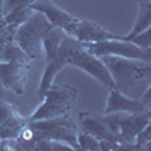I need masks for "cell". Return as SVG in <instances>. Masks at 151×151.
Masks as SVG:
<instances>
[{
	"instance_id": "1",
	"label": "cell",
	"mask_w": 151,
	"mask_h": 151,
	"mask_svg": "<svg viewBox=\"0 0 151 151\" xmlns=\"http://www.w3.org/2000/svg\"><path fill=\"white\" fill-rule=\"evenodd\" d=\"M100 59L115 82V89L124 95L139 100L151 86V62L119 56H101Z\"/></svg>"
},
{
	"instance_id": "2",
	"label": "cell",
	"mask_w": 151,
	"mask_h": 151,
	"mask_svg": "<svg viewBox=\"0 0 151 151\" xmlns=\"http://www.w3.org/2000/svg\"><path fill=\"white\" fill-rule=\"evenodd\" d=\"M77 95H79V91L71 85H55V83H52L42 95L45 98L44 103L40 104V107L27 118V121L70 116L73 109H74Z\"/></svg>"
},
{
	"instance_id": "3",
	"label": "cell",
	"mask_w": 151,
	"mask_h": 151,
	"mask_svg": "<svg viewBox=\"0 0 151 151\" xmlns=\"http://www.w3.org/2000/svg\"><path fill=\"white\" fill-rule=\"evenodd\" d=\"M27 127L30 129L35 139H48V141H59L68 144L73 150H79L77 134H79V121L70 116H59V118H48V119H38L27 121Z\"/></svg>"
},
{
	"instance_id": "4",
	"label": "cell",
	"mask_w": 151,
	"mask_h": 151,
	"mask_svg": "<svg viewBox=\"0 0 151 151\" xmlns=\"http://www.w3.org/2000/svg\"><path fill=\"white\" fill-rule=\"evenodd\" d=\"M50 26L52 24L48 23V20L45 18L42 12L35 11L27 21H24L17 27L14 41L21 47V50L32 60H36L42 58V52H44L42 40Z\"/></svg>"
},
{
	"instance_id": "5",
	"label": "cell",
	"mask_w": 151,
	"mask_h": 151,
	"mask_svg": "<svg viewBox=\"0 0 151 151\" xmlns=\"http://www.w3.org/2000/svg\"><path fill=\"white\" fill-rule=\"evenodd\" d=\"M83 47L94 56H119L151 62V48H141L124 38H113L100 42H83Z\"/></svg>"
},
{
	"instance_id": "6",
	"label": "cell",
	"mask_w": 151,
	"mask_h": 151,
	"mask_svg": "<svg viewBox=\"0 0 151 151\" xmlns=\"http://www.w3.org/2000/svg\"><path fill=\"white\" fill-rule=\"evenodd\" d=\"M68 64L83 70L85 73L91 74L100 83H103L109 89H115V82L107 70V67L103 64V60L98 56H94L89 53L85 47H80L68 56Z\"/></svg>"
},
{
	"instance_id": "7",
	"label": "cell",
	"mask_w": 151,
	"mask_h": 151,
	"mask_svg": "<svg viewBox=\"0 0 151 151\" xmlns=\"http://www.w3.org/2000/svg\"><path fill=\"white\" fill-rule=\"evenodd\" d=\"M151 122V109H145L139 113L119 112L118 116V134L116 141L119 145L134 144V139L147 124Z\"/></svg>"
},
{
	"instance_id": "8",
	"label": "cell",
	"mask_w": 151,
	"mask_h": 151,
	"mask_svg": "<svg viewBox=\"0 0 151 151\" xmlns=\"http://www.w3.org/2000/svg\"><path fill=\"white\" fill-rule=\"evenodd\" d=\"M30 8L33 11L42 12L52 26L60 27L67 35H73L77 23L80 21V18L68 14V12H65L64 9H60L59 6H56L52 2V0H35V2L30 5Z\"/></svg>"
},
{
	"instance_id": "9",
	"label": "cell",
	"mask_w": 151,
	"mask_h": 151,
	"mask_svg": "<svg viewBox=\"0 0 151 151\" xmlns=\"http://www.w3.org/2000/svg\"><path fill=\"white\" fill-rule=\"evenodd\" d=\"M29 70V65L17 62H0V85L17 95H24Z\"/></svg>"
},
{
	"instance_id": "10",
	"label": "cell",
	"mask_w": 151,
	"mask_h": 151,
	"mask_svg": "<svg viewBox=\"0 0 151 151\" xmlns=\"http://www.w3.org/2000/svg\"><path fill=\"white\" fill-rule=\"evenodd\" d=\"M79 127H80V132L92 134L100 142L116 141L115 134L110 132L109 125L104 119V115H97V113H91V112H82L79 115Z\"/></svg>"
},
{
	"instance_id": "11",
	"label": "cell",
	"mask_w": 151,
	"mask_h": 151,
	"mask_svg": "<svg viewBox=\"0 0 151 151\" xmlns=\"http://www.w3.org/2000/svg\"><path fill=\"white\" fill-rule=\"evenodd\" d=\"M71 36H74L76 40H79L82 42H100L106 40H113V38H121L89 20H80Z\"/></svg>"
},
{
	"instance_id": "12",
	"label": "cell",
	"mask_w": 151,
	"mask_h": 151,
	"mask_svg": "<svg viewBox=\"0 0 151 151\" xmlns=\"http://www.w3.org/2000/svg\"><path fill=\"white\" fill-rule=\"evenodd\" d=\"M147 107L142 104L141 100L130 98L124 95L122 92L116 89H110L107 106L104 109V113H113V112H124V113H139L144 112Z\"/></svg>"
},
{
	"instance_id": "13",
	"label": "cell",
	"mask_w": 151,
	"mask_h": 151,
	"mask_svg": "<svg viewBox=\"0 0 151 151\" xmlns=\"http://www.w3.org/2000/svg\"><path fill=\"white\" fill-rule=\"evenodd\" d=\"M136 2L139 5V14H137V18L133 24L130 33L127 36H122L125 41H129L130 38L141 33L142 30L151 27V0H136Z\"/></svg>"
},
{
	"instance_id": "14",
	"label": "cell",
	"mask_w": 151,
	"mask_h": 151,
	"mask_svg": "<svg viewBox=\"0 0 151 151\" xmlns=\"http://www.w3.org/2000/svg\"><path fill=\"white\" fill-rule=\"evenodd\" d=\"M0 62H17V64L30 67L32 59L23 52L21 47L15 41H11L0 45Z\"/></svg>"
},
{
	"instance_id": "15",
	"label": "cell",
	"mask_w": 151,
	"mask_h": 151,
	"mask_svg": "<svg viewBox=\"0 0 151 151\" xmlns=\"http://www.w3.org/2000/svg\"><path fill=\"white\" fill-rule=\"evenodd\" d=\"M27 124V118H23L20 113L0 122V141L3 139H17Z\"/></svg>"
},
{
	"instance_id": "16",
	"label": "cell",
	"mask_w": 151,
	"mask_h": 151,
	"mask_svg": "<svg viewBox=\"0 0 151 151\" xmlns=\"http://www.w3.org/2000/svg\"><path fill=\"white\" fill-rule=\"evenodd\" d=\"M33 9L29 6V8H17V9H12V11H9L6 15H3L5 17V20H6V23L9 24V26H15V27H18L20 24H23L24 21H27L29 20V17L33 14Z\"/></svg>"
},
{
	"instance_id": "17",
	"label": "cell",
	"mask_w": 151,
	"mask_h": 151,
	"mask_svg": "<svg viewBox=\"0 0 151 151\" xmlns=\"http://www.w3.org/2000/svg\"><path fill=\"white\" fill-rule=\"evenodd\" d=\"M77 144H79V150H88V151H101V145L97 137H94L89 133L80 132L77 134Z\"/></svg>"
},
{
	"instance_id": "18",
	"label": "cell",
	"mask_w": 151,
	"mask_h": 151,
	"mask_svg": "<svg viewBox=\"0 0 151 151\" xmlns=\"http://www.w3.org/2000/svg\"><path fill=\"white\" fill-rule=\"evenodd\" d=\"M73 150L68 144L59 142V141H48V139H36L35 151H64Z\"/></svg>"
},
{
	"instance_id": "19",
	"label": "cell",
	"mask_w": 151,
	"mask_h": 151,
	"mask_svg": "<svg viewBox=\"0 0 151 151\" xmlns=\"http://www.w3.org/2000/svg\"><path fill=\"white\" fill-rule=\"evenodd\" d=\"M15 30H17V27L9 26V24L6 23V20H5V17H3V14L0 12V45L14 41Z\"/></svg>"
},
{
	"instance_id": "20",
	"label": "cell",
	"mask_w": 151,
	"mask_h": 151,
	"mask_svg": "<svg viewBox=\"0 0 151 151\" xmlns=\"http://www.w3.org/2000/svg\"><path fill=\"white\" fill-rule=\"evenodd\" d=\"M35 0H0V12L6 15L9 11L17 8H29Z\"/></svg>"
},
{
	"instance_id": "21",
	"label": "cell",
	"mask_w": 151,
	"mask_h": 151,
	"mask_svg": "<svg viewBox=\"0 0 151 151\" xmlns=\"http://www.w3.org/2000/svg\"><path fill=\"white\" fill-rule=\"evenodd\" d=\"M150 142H151V122L147 124L145 127L137 133L136 139H134V144L137 145L139 151H145L150 148Z\"/></svg>"
},
{
	"instance_id": "22",
	"label": "cell",
	"mask_w": 151,
	"mask_h": 151,
	"mask_svg": "<svg viewBox=\"0 0 151 151\" xmlns=\"http://www.w3.org/2000/svg\"><path fill=\"white\" fill-rule=\"evenodd\" d=\"M129 41L133 42L137 47H141V48H150L151 47V27L142 30L141 33H137V35H134L133 38H130Z\"/></svg>"
},
{
	"instance_id": "23",
	"label": "cell",
	"mask_w": 151,
	"mask_h": 151,
	"mask_svg": "<svg viewBox=\"0 0 151 151\" xmlns=\"http://www.w3.org/2000/svg\"><path fill=\"white\" fill-rule=\"evenodd\" d=\"M18 110L14 104H11L8 101H3V100H0V122H3L5 119L11 118V116H14L17 115Z\"/></svg>"
},
{
	"instance_id": "24",
	"label": "cell",
	"mask_w": 151,
	"mask_h": 151,
	"mask_svg": "<svg viewBox=\"0 0 151 151\" xmlns=\"http://www.w3.org/2000/svg\"><path fill=\"white\" fill-rule=\"evenodd\" d=\"M141 101H142V104L147 107V109H151V86L150 88H147L145 89V92L141 95Z\"/></svg>"
}]
</instances>
